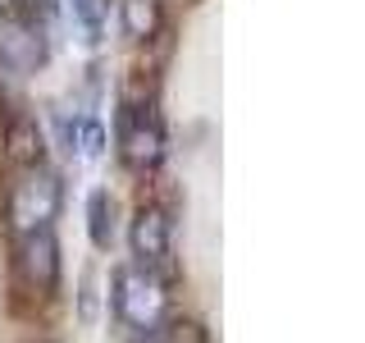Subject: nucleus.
<instances>
[{
  "instance_id": "nucleus-3",
  "label": "nucleus",
  "mask_w": 365,
  "mask_h": 343,
  "mask_svg": "<svg viewBox=\"0 0 365 343\" xmlns=\"http://www.w3.org/2000/svg\"><path fill=\"white\" fill-rule=\"evenodd\" d=\"M14 274L32 297H55V289H60V243H55L51 224L14 234Z\"/></svg>"
},
{
  "instance_id": "nucleus-10",
  "label": "nucleus",
  "mask_w": 365,
  "mask_h": 343,
  "mask_svg": "<svg viewBox=\"0 0 365 343\" xmlns=\"http://www.w3.org/2000/svg\"><path fill=\"white\" fill-rule=\"evenodd\" d=\"M68 5H73V19H78V28L87 32V41H101V37H106L110 0H68Z\"/></svg>"
},
{
  "instance_id": "nucleus-6",
  "label": "nucleus",
  "mask_w": 365,
  "mask_h": 343,
  "mask_svg": "<svg viewBox=\"0 0 365 343\" xmlns=\"http://www.w3.org/2000/svg\"><path fill=\"white\" fill-rule=\"evenodd\" d=\"M46 64V32L32 28L23 14H0V69L14 78H28Z\"/></svg>"
},
{
  "instance_id": "nucleus-11",
  "label": "nucleus",
  "mask_w": 365,
  "mask_h": 343,
  "mask_svg": "<svg viewBox=\"0 0 365 343\" xmlns=\"http://www.w3.org/2000/svg\"><path fill=\"white\" fill-rule=\"evenodd\" d=\"M9 9H14V0H0V14H9Z\"/></svg>"
},
{
  "instance_id": "nucleus-5",
  "label": "nucleus",
  "mask_w": 365,
  "mask_h": 343,
  "mask_svg": "<svg viewBox=\"0 0 365 343\" xmlns=\"http://www.w3.org/2000/svg\"><path fill=\"white\" fill-rule=\"evenodd\" d=\"M128 243H133V261H137V266L160 270V274L174 270V224H169V211L160 202H142L133 211Z\"/></svg>"
},
{
  "instance_id": "nucleus-12",
  "label": "nucleus",
  "mask_w": 365,
  "mask_h": 343,
  "mask_svg": "<svg viewBox=\"0 0 365 343\" xmlns=\"http://www.w3.org/2000/svg\"><path fill=\"white\" fill-rule=\"evenodd\" d=\"M37 343H51V339H37Z\"/></svg>"
},
{
  "instance_id": "nucleus-8",
  "label": "nucleus",
  "mask_w": 365,
  "mask_h": 343,
  "mask_svg": "<svg viewBox=\"0 0 365 343\" xmlns=\"http://www.w3.org/2000/svg\"><path fill=\"white\" fill-rule=\"evenodd\" d=\"M87 234H91V247L110 252V243H114V202H110L106 188H96L87 197Z\"/></svg>"
},
{
  "instance_id": "nucleus-2",
  "label": "nucleus",
  "mask_w": 365,
  "mask_h": 343,
  "mask_svg": "<svg viewBox=\"0 0 365 343\" xmlns=\"http://www.w3.org/2000/svg\"><path fill=\"white\" fill-rule=\"evenodd\" d=\"M119 156L128 160V169L151 174L165 160V124L151 96H119Z\"/></svg>"
},
{
  "instance_id": "nucleus-4",
  "label": "nucleus",
  "mask_w": 365,
  "mask_h": 343,
  "mask_svg": "<svg viewBox=\"0 0 365 343\" xmlns=\"http://www.w3.org/2000/svg\"><path fill=\"white\" fill-rule=\"evenodd\" d=\"M60 179L51 174L46 165H32V169H19V183L9 188V229L23 234V229H41L60 215Z\"/></svg>"
},
{
  "instance_id": "nucleus-7",
  "label": "nucleus",
  "mask_w": 365,
  "mask_h": 343,
  "mask_svg": "<svg viewBox=\"0 0 365 343\" xmlns=\"http://www.w3.org/2000/svg\"><path fill=\"white\" fill-rule=\"evenodd\" d=\"M5 156H9V165H19V169L46 165V133H41L37 114H9V124H5Z\"/></svg>"
},
{
  "instance_id": "nucleus-9",
  "label": "nucleus",
  "mask_w": 365,
  "mask_h": 343,
  "mask_svg": "<svg viewBox=\"0 0 365 343\" xmlns=\"http://www.w3.org/2000/svg\"><path fill=\"white\" fill-rule=\"evenodd\" d=\"M160 32V0H123V37L151 41Z\"/></svg>"
},
{
  "instance_id": "nucleus-1",
  "label": "nucleus",
  "mask_w": 365,
  "mask_h": 343,
  "mask_svg": "<svg viewBox=\"0 0 365 343\" xmlns=\"http://www.w3.org/2000/svg\"><path fill=\"white\" fill-rule=\"evenodd\" d=\"M110 307L119 316L123 329L142 334V329H155L174 316V293H169V274L160 270H146V266H123L114 274V293H110Z\"/></svg>"
}]
</instances>
